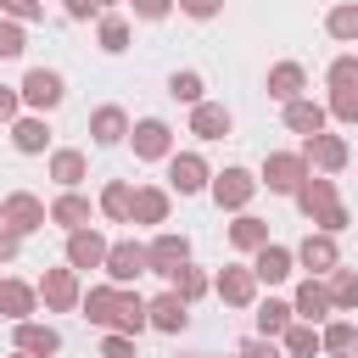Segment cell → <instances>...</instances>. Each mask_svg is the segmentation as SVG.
Listing matches in <instances>:
<instances>
[{"label": "cell", "mask_w": 358, "mask_h": 358, "mask_svg": "<svg viewBox=\"0 0 358 358\" xmlns=\"http://www.w3.org/2000/svg\"><path fill=\"white\" fill-rule=\"evenodd\" d=\"M90 319H101V324H123V330H140L145 308H140L134 296H117V291H95V296H90Z\"/></svg>", "instance_id": "cell-1"}, {"label": "cell", "mask_w": 358, "mask_h": 358, "mask_svg": "<svg viewBox=\"0 0 358 358\" xmlns=\"http://www.w3.org/2000/svg\"><path fill=\"white\" fill-rule=\"evenodd\" d=\"M28 101L34 106H56L62 101V78L56 73H28Z\"/></svg>", "instance_id": "cell-2"}, {"label": "cell", "mask_w": 358, "mask_h": 358, "mask_svg": "<svg viewBox=\"0 0 358 358\" xmlns=\"http://www.w3.org/2000/svg\"><path fill=\"white\" fill-rule=\"evenodd\" d=\"M246 196H252V179H246L241 168H229V173L218 179V201H229V207H241Z\"/></svg>", "instance_id": "cell-3"}, {"label": "cell", "mask_w": 358, "mask_h": 358, "mask_svg": "<svg viewBox=\"0 0 358 358\" xmlns=\"http://www.w3.org/2000/svg\"><path fill=\"white\" fill-rule=\"evenodd\" d=\"M145 263H157V274H173V263H185V241H173V235H168V241H157Z\"/></svg>", "instance_id": "cell-4"}, {"label": "cell", "mask_w": 358, "mask_h": 358, "mask_svg": "<svg viewBox=\"0 0 358 358\" xmlns=\"http://www.w3.org/2000/svg\"><path fill=\"white\" fill-rule=\"evenodd\" d=\"M296 173H302V162H296V157H274V162H268V185H274V190H291V185H296Z\"/></svg>", "instance_id": "cell-5"}, {"label": "cell", "mask_w": 358, "mask_h": 358, "mask_svg": "<svg viewBox=\"0 0 358 358\" xmlns=\"http://www.w3.org/2000/svg\"><path fill=\"white\" fill-rule=\"evenodd\" d=\"M140 268H145V252H134V246H117V252H112V274H117V280H129V274H140Z\"/></svg>", "instance_id": "cell-6"}, {"label": "cell", "mask_w": 358, "mask_h": 358, "mask_svg": "<svg viewBox=\"0 0 358 358\" xmlns=\"http://www.w3.org/2000/svg\"><path fill=\"white\" fill-rule=\"evenodd\" d=\"M134 145H140V157H157V151L168 145V129H162V123H140V140H134Z\"/></svg>", "instance_id": "cell-7"}, {"label": "cell", "mask_w": 358, "mask_h": 358, "mask_svg": "<svg viewBox=\"0 0 358 358\" xmlns=\"http://www.w3.org/2000/svg\"><path fill=\"white\" fill-rule=\"evenodd\" d=\"M173 185H179V190H196V185H201V162H196V157H173Z\"/></svg>", "instance_id": "cell-8"}, {"label": "cell", "mask_w": 358, "mask_h": 358, "mask_svg": "<svg viewBox=\"0 0 358 358\" xmlns=\"http://www.w3.org/2000/svg\"><path fill=\"white\" fill-rule=\"evenodd\" d=\"M302 207H308V213L319 207V213H324V224H341V213H336V201H330V190H324V185H313V190L302 196Z\"/></svg>", "instance_id": "cell-9"}, {"label": "cell", "mask_w": 358, "mask_h": 358, "mask_svg": "<svg viewBox=\"0 0 358 358\" xmlns=\"http://www.w3.org/2000/svg\"><path fill=\"white\" fill-rule=\"evenodd\" d=\"M151 313H157V324H162V330H179V324H185V302H179V296H162Z\"/></svg>", "instance_id": "cell-10"}, {"label": "cell", "mask_w": 358, "mask_h": 358, "mask_svg": "<svg viewBox=\"0 0 358 358\" xmlns=\"http://www.w3.org/2000/svg\"><path fill=\"white\" fill-rule=\"evenodd\" d=\"M224 129H229V117H224L218 106H201V112H196V134L213 140V134H224Z\"/></svg>", "instance_id": "cell-11"}, {"label": "cell", "mask_w": 358, "mask_h": 358, "mask_svg": "<svg viewBox=\"0 0 358 358\" xmlns=\"http://www.w3.org/2000/svg\"><path fill=\"white\" fill-rule=\"evenodd\" d=\"M257 274H263V280H285V252H280V246H268V252L257 257Z\"/></svg>", "instance_id": "cell-12"}, {"label": "cell", "mask_w": 358, "mask_h": 358, "mask_svg": "<svg viewBox=\"0 0 358 358\" xmlns=\"http://www.w3.org/2000/svg\"><path fill=\"white\" fill-rule=\"evenodd\" d=\"M302 263H308V268H313V263L324 268V263H336V246H330V241H308V246H302Z\"/></svg>", "instance_id": "cell-13"}, {"label": "cell", "mask_w": 358, "mask_h": 358, "mask_svg": "<svg viewBox=\"0 0 358 358\" xmlns=\"http://www.w3.org/2000/svg\"><path fill=\"white\" fill-rule=\"evenodd\" d=\"M22 347H28V352H56V330H34V324H28V330H22Z\"/></svg>", "instance_id": "cell-14"}, {"label": "cell", "mask_w": 358, "mask_h": 358, "mask_svg": "<svg viewBox=\"0 0 358 358\" xmlns=\"http://www.w3.org/2000/svg\"><path fill=\"white\" fill-rule=\"evenodd\" d=\"M11 218H17V229H34V224H39V207H34L28 196H17V201H11Z\"/></svg>", "instance_id": "cell-15"}, {"label": "cell", "mask_w": 358, "mask_h": 358, "mask_svg": "<svg viewBox=\"0 0 358 358\" xmlns=\"http://www.w3.org/2000/svg\"><path fill=\"white\" fill-rule=\"evenodd\" d=\"M101 257V241L95 235H73V263H95Z\"/></svg>", "instance_id": "cell-16"}, {"label": "cell", "mask_w": 358, "mask_h": 358, "mask_svg": "<svg viewBox=\"0 0 358 358\" xmlns=\"http://www.w3.org/2000/svg\"><path fill=\"white\" fill-rule=\"evenodd\" d=\"M45 296L67 308V302H73V280H67V274H50V280H45Z\"/></svg>", "instance_id": "cell-17"}, {"label": "cell", "mask_w": 358, "mask_h": 358, "mask_svg": "<svg viewBox=\"0 0 358 358\" xmlns=\"http://www.w3.org/2000/svg\"><path fill=\"white\" fill-rule=\"evenodd\" d=\"M0 308H6V313H22V308H28V291H22V285H0Z\"/></svg>", "instance_id": "cell-18"}, {"label": "cell", "mask_w": 358, "mask_h": 358, "mask_svg": "<svg viewBox=\"0 0 358 358\" xmlns=\"http://www.w3.org/2000/svg\"><path fill=\"white\" fill-rule=\"evenodd\" d=\"M324 302H330V296H324L319 285H302V296H296V308H302V313H324Z\"/></svg>", "instance_id": "cell-19"}, {"label": "cell", "mask_w": 358, "mask_h": 358, "mask_svg": "<svg viewBox=\"0 0 358 358\" xmlns=\"http://www.w3.org/2000/svg\"><path fill=\"white\" fill-rule=\"evenodd\" d=\"M296 84H302L296 67H280V73H274V95H296Z\"/></svg>", "instance_id": "cell-20"}, {"label": "cell", "mask_w": 358, "mask_h": 358, "mask_svg": "<svg viewBox=\"0 0 358 358\" xmlns=\"http://www.w3.org/2000/svg\"><path fill=\"white\" fill-rule=\"evenodd\" d=\"M95 134H101V140H117V134H123V117H117V112H101V117H95Z\"/></svg>", "instance_id": "cell-21"}, {"label": "cell", "mask_w": 358, "mask_h": 358, "mask_svg": "<svg viewBox=\"0 0 358 358\" xmlns=\"http://www.w3.org/2000/svg\"><path fill=\"white\" fill-rule=\"evenodd\" d=\"M17 145H22V151H39V145H45V129H39V123H22V129H17Z\"/></svg>", "instance_id": "cell-22"}, {"label": "cell", "mask_w": 358, "mask_h": 358, "mask_svg": "<svg viewBox=\"0 0 358 358\" xmlns=\"http://www.w3.org/2000/svg\"><path fill=\"white\" fill-rule=\"evenodd\" d=\"M235 241H241V246H257V241H263V224H257V218H241V224H235Z\"/></svg>", "instance_id": "cell-23"}, {"label": "cell", "mask_w": 358, "mask_h": 358, "mask_svg": "<svg viewBox=\"0 0 358 358\" xmlns=\"http://www.w3.org/2000/svg\"><path fill=\"white\" fill-rule=\"evenodd\" d=\"M173 95L196 101V95H201V78H196V73H179V78H173Z\"/></svg>", "instance_id": "cell-24"}, {"label": "cell", "mask_w": 358, "mask_h": 358, "mask_svg": "<svg viewBox=\"0 0 358 358\" xmlns=\"http://www.w3.org/2000/svg\"><path fill=\"white\" fill-rule=\"evenodd\" d=\"M246 291H252L246 274H229V280H224V296H229V302H246Z\"/></svg>", "instance_id": "cell-25"}, {"label": "cell", "mask_w": 358, "mask_h": 358, "mask_svg": "<svg viewBox=\"0 0 358 358\" xmlns=\"http://www.w3.org/2000/svg\"><path fill=\"white\" fill-rule=\"evenodd\" d=\"M291 123L296 129H319V106H291Z\"/></svg>", "instance_id": "cell-26"}, {"label": "cell", "mask_w": 358, "mask_h": 358, "mask_svg": "<svg viewBox=\"0 0 358 358\" xmlns=\"http://www.w3.org/2000/svg\"><path fill=\"white\" fill-rule=\"evenodd\" d=\"M106 213H117V218L129 213V190H123V185H112V190H106Z\"/></svg>", "instance_id": "cell-27"}, {"label": "cell", "mask_w": 358, "mask_h": 358, "mask_svg": "<svg viewBox=\"0 0 358 358\" xmlns=\"http://www.w3.org/2000/svg\"><path fill=\"white\" fill-rule=\"evenodd\" d=\"M84 213H90V207H84V201H56V218H62V224H78V218H84Z\"/></svg>", "instance_id": "cell-28"}, {"label": "cell", "mask_w": 358, "mask_h": 358, "mask_svg": "<svg viewBox=\"0 0 358 358\" xmlns=\"http://www.w3.org/2000/svg\"><path fill=\"white\" fill-rule=\"evenodd\" d=\"M324 347H330V352H347V347H352V330H347V324H336V330L324 336Z\"/></svg>", "instance_id": "cell-29"}, {"label": "cell", "mask_w": 358, "mask_h": 358, "mask_svg": "<svg viewBox=\"0 0 358 358\" xmlns=\"http://www.w3.org/2000/svg\"><path fill=\"white\" fill-rule=\"evenodd\" d=\"M101 39H106V50H123V39H129V34H123V22H106V28H101Z\"/></svg>", "instance_id": "cell-30"}, {"label": "cell", "mask_w": 358, "mask_h": 358, "mask_svg": "<svg viewBox=\"0 0 358 358\" xmlns=\"http://www.w3.org/2000/svg\"><path fill=\"white\" fill-rule=\"evenodd\" d=\"M313 151H319V162H324V168H336V162H341V145H336V140H319Z\"/></svg>", "instance_id": "cell-31"}, {"label": "cell", "mask_w": 358, "mask_h": 358, "mask_svg": "<svg viewBox=\"0 0 358 358\" xmlns=\"http://www.w3.org/2000/svg\"><path fill=\"white\" fill-rule=\"evenodd\" d=\"M285 313H291V308H280V302H268V308H263V330H280V324H285Z\"/></svg>", "instance_id": "cell-32"}, {"label": "cell", "mask_w": 358, "mask_h": 358, "mask_svg": "<svg viewBox=\"0 0 358 358\" xmlns=\"http://www.w3.org/2000/svg\"><path fill=\"white\" fill-rule=\"evenodd\" d=\"M336 302H358V280H352V274L336 280Z\"/></svg>", "instance_id": "cell-33"}, {"label": "cell", "mask_w": 358, "mask_h": 358, "mask_svg": "<svg viewBox=\"0 0 358 358\" xmlns=\"http://www.w3.org/2000/svg\"><path fill=\"white\" fill-rule=\"evenodd\" d=\"M336 112H341V117H358V90H352V84L341 90V101H336Z\"/></svg>", "instance_id": "cell-34"}, {"label": "cell", "mask_w": 358, "mask_h": 358, "mask_svg": "<svg viewBox=\"0 0 358 358\" xmlns=\"http://www.w3.org/2000/svg\"><path fill=\"white\" fill-rule=\"evenodd\" d=\"M330 28H336V34H358V11H336Z\"/></svg>", "instance_id": "cell-35"}, {"label": "cell", "mask_w": 358, "mask_h": 358, "mask_svg": "<svg viewBox=\"0 0 358 358\" xmlns=\"http://www.w3.org/2000/svg\"><path fill=\"white\" fill-rule=\"evenodd\" d=\"M22 50V34L17 28H0V56H17Z\"/></svg>", "instance_id": "cell-36"}, {"label": "cell", "mask_w": 358, "mask_h": 358, "mask_svg": "<svg viewBox=\"0 0 358 358\" xmlns=\"http://www.w3.org/2000/svg\"><path fill=\"white\" fill-rule=\"evenodd\" d=\"M56 173H62V179H78L84 162H78V157H56Z\"/></svg>", "instance_id": "cell-37"}, {"label": "cell", "mask_w": 358, "mask_h": 358, "mask_svg": "<svg viewBox=\"0 0 358 358\" xmlns=\"http://www.w3.org/2000/svg\"><path fill=\"white\" fill-rule=\"evenodd\" d=\"M291 352H313V330H291Z\"/></svg>", "instance_id": "cell-38"}, {"label": "cell", "mask_w": 358, "mask_h": 358, "mask_svg": "<svg viewBox=\"0 0 358 358\" xmlns=\"http://www.w3.org/2000/svg\"><path fill=\"white\" fill-rule=\"evenodd\" d=\"M140 213L145 218H162V196H140Z\"/></svg>", "instance_id": "cell-39"}, {"label": "cell", "mask_w": 358, "mask_h": 358, "mask_svg": "<svg viewBox=\"0 0 358 358\" xmlns=\"http://www.w3.org/2000/svg\"><path fill=\"white\" fill-rule=\"evenodd\" d=\"M134 6H140V17H162L168 11V0H134Z\"/></svg>", "instance_id": "cell-40"}, {"label": "cell", "mask_w": 358, "mask_h": 358, "mask_svg": "<svg viewBox=\"0 0 358 358\" xmlns=\"http://www.w3.org/2000/svg\"><path fill=\"white\" fill-rule=\"evenodd\" d=\"M213 6H218V0H185V11H190V17H207Z\"/></svg>", "instance_id": "cell-41"}, {"label": "cell", "mask_w": 358, "mask_h": 358, "mask_svg": "<svg viewBox=\"0 0 358 358\" xmlns=\"http://www.w3.org/2000/svg\"><path fill=\"white\" fill-rule=\"evenodd\" d=\"M106 358H129V341H106Z\"/></svg>", "instance_id": "cell-42"}, {"label": "cell", "mask_w": 358, "mask_h": 358, "mask_svg": "<svg viewBox=\"0 0 358 358\" xmlns=\"http://www.w3.org/2000/svg\"><path fill=\"white\" fill-rule=\"evenodd\" d=\"M6 6H11L17 17H34V0H6Z\"/></svg>", "instance_id": "cell-43"}, {"label": "cell", "mask_w": 358, "mask_h": 358, "mask_svg": "<svg viewBox=\"0 0 358 358\" xmlns=\"http://www.w3.org/2000/svg\"><path fill=\"white\" fill-rule=\"evenodd\" d=\"M246 358H274V347H257V341H252V347H246Z\"/></svg>", "instance_id": "cell-44"}, {"label": "cell", "mask_w": 358, "mask_h": 358, "mask_svg": "<svg viewBox=\"0 0 358 358\" xmlns=\"http://www.w3.org/2000/svg\"><path fill=\"white\" fill-rule=\"evenodd\" d=\"M11 106H17V101H11V95H6V90H0V117H6V112H11Z\"/></svg>", "instance_id": "cell-45"}]
</instances>
